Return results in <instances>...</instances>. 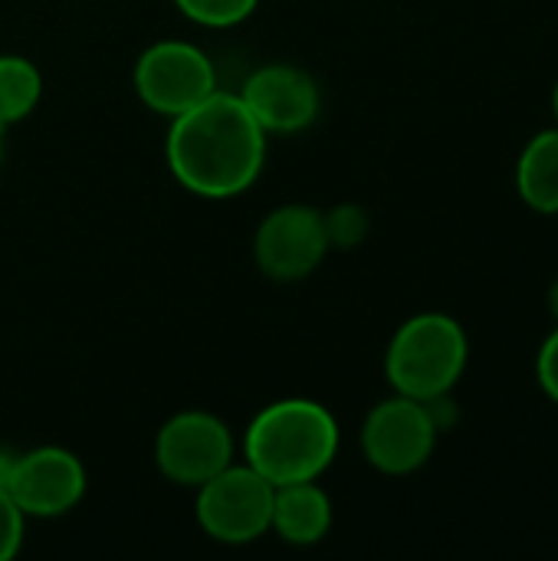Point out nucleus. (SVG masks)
<instances>
[{"mask_svg": "<svg viewBox=\"0 0 558 561\" xmlns=\"http://www.w3.org/2000/svg\"><path fill=\"white\" fill-rule=\"evenodd\" d=\"M437 434L441 427L424 401L395 394L368 411L362 424V454L378 473L408 477L434 457Z\"/></svg>", "mask_w": 558, "mask_h": 561, "instance_id": "nucleus-6", "label": "nucleus"}, {"mask_svg": "<svg viewBox=\"0 0 558 561\" xmlns=\"http://www.w3.org/2000/svg\"><path fill=\"white\" fill-rule=\"evenodd\" d=\"M43 95V76L36 62L16 53L0 56V128L7 131L10 125L23 122L33 115Z\"/></svg>", "mask_w": 558, "mask_h": 561, "instance_id": "nucleus-13", "label": "nucleus"}, {"mask_svg": "<svg viewBox=\"0 0 558 561\" xmlns=\"http://www.w3.org/2000/svg\"><path fill=\"white\" fill-rule=\"evenodd\" d=\"M470 362V339L447 312H418L398 325L385 352V378L395 394L414 401L447 398Z\"/></svg>", "mask_w": 558, "mask_h": 561, "instance_id": "nucleus-3", "label": "nucleus"}, {"mask_svg": "<svg viewBox=\"0 0 558 561\" xmlns=\"http://www.w3.org/2000/svg\"><path fill=\"white\" fill-rule=\"evenodd\" d=\"M174 3L191 23L207 26V30L237 26V23L250 20L253 10L260 7V0H174Z\"/></svg>", "mask_w": 558, "mask_h": 561, "instance_id": "nucleus-14", "label": "nucleus"}, {"mask_svg": "<svg viewBox=\"0 0 558 561\" xmlns=\"http://www.w3.org/2000/svg\"><path fill=\"white\" fill-rule=\"evenodd\" d=\"M276 486L250 463L224 467L197 486L194 513L204 536L224 546H250L270 533Z\"/></svg>", "mask_w": 558, "mask_h": 561, "instance_id": "nucleus-4", "label": "nucleus"}, {"mask_svg": "<svg viewBox=\"0 0 558 561\" xmlns=\"http://www.w3.org/2000/svg\"><path fill=\"white\" fill-rule=\"evenodd\" d=\"M266 135H296L319 118V82L293 62H266L253 69L237 92Z\"/></svg>", "mask_w": 558, "mask_h": 561, "instance_id": "nucleus-10", "label": "nucleus"}, {"mask_svg": "<svg viewBox=\"0 0 558 561\" xmlns=\"http://www.w3.org/2000/svg\"><path fill=\"white\" fill-rule=\"evenodd\" d=\"M553 115H556V125H558V79H556V89H553Z\"/></svg>", "mask_w": 558, "mask_h": 561, "instance_id": "nucleus-20", "label": "nucleus"}, {"mask_svg": "<svg viewBox=\"0 0 558 561\" xmlns=\"http://www.w3.org/2000/svg\"><path fill=\"white\" fill-rule=\"evenodd\" d=\"M237 457L234 431L210 411H181L155 437V467L174 486L197 490Z\"/></svg>", "mask_w": 558, "mask_h": 561, "instance_id": "nucleus-7", "label": "nucleus"}, {"mask_svg": "<svg viewBox=\"0 0 558 561\" xmlns=\"http://www.w3.org/2000/svg\"><path fill=\"white\" fill-rule=\"evenodd\" d=\"M329 250L326 214L309 204H283L270 210L253 233V260L260 273L276 283L312 276Z\"/></svg>", "mask_w": 558, "mask_h": 561, "instance_id": "nucleus-8", "label": "nucleus"}, {"mask_svg": "<svg viewBox=\"0 0 558 561\" xmlns=\"http://www.w3.org/2000/svg\"><path fill=\"white\" fill-rule=\"evenodd\" d=\"M329 529H332V500L319 486V480L276 486L270 533H276L286 546L309 549L319 546L329 536Z\"/></svg>", "mask_w": 558, "mask_h": 561, "instance_id": "nucleus-11", "label": "nucleus"}, {"mask_svg": "<svg viewBox=\"0 0 558 561\" xmlns=\"http://www.w3.org/2000/svg\"><path fill=\"white\" fill-rule=\"evenodd\" d=\"M23 533H26V516L16 510L7 490H0V561H10L23 549Z\"/></svg>", "mask_w": 558, "mask_h": 561, "instance_id": "nucleus-16", "label": "nucleus"}, {"mask_svg": "<svg viewBox=\"0 0 558 561\" xmlns=\"http://www.w3.org/2000/svg\"><path fill=\"white\" fill-rule=\"evenodd\" d=\"M86 486V467L66 447H33L16 454L7 480V493L26 519H56L72 513L82 503Z\"/></svg>", "mask_w": 558, "mask_h": 561, "instance_id": "nucleus-9", "label": "nucleus"}, {"mask_svg": "<svg viewBox=\"0 0 558 561\" xmlns=\"http://www.w3.org/2000/svg\"><path fill=\"white\" fill-rule=\"evenodd\" d=\"M516 191L536 214H558V125L533 135L520 151Z\"/></svg>", "mask_w": 558, "mask_h": 561, "instance_id": "nucleus-12", "label": "nucleus"}, {"mask_svg": "<svg viewBox=\"0 0 558 561\" xmlns=\"http://www.w3.org/2000/svg\"><path fill=\"white\" fill-rule=\"evenodd\" d=\"M13 463H16V454L0 447V490H7V480H10V473H13Z\"/></svg>", "mask_w": 558, "mask_h": 561, "instance_id": "nucleus-18", "label": "nucleus"}, {"mask_svg": "<svg viewBox=\"0 0 558 561\" xmlns=\"http://www.w3.org/2000/svg\"><path fill=\"white\" fill-rule=\"evenodd\" d=\"M339 454V421L309 398L266 404L243 434L247 463L273 486L319 480Z\"/></svg>", "mask_w": 558, "mask_h": 561, "instance_id": "nucleus-2", "label": "nucleus"}, {"mask_svg": "<svg viewBox=\"0 0 558 561\" xmlns=\"http://www.w3.org/2000/svg\"><path fill=\"white\" fill-rule=\"evenodd\" d=\"M266 131L237 92H210L171 118L164 154L174 181L204 201L247 194L266 168Z\"/></svg>", "mask_w": 558, "mask_h": 561, "instance_id": "nucleus-1", "label": "nucleus"}, {"mask_svg": "<svg viewBox=\"0 0 558 561\" xmlns=\"http://www.w3.org/2000/svg\"><path fill=\"white\" fill-rule=\"evenodd\" d=\"M132 79L138 99L164 118H174L217 92V69L210 56L187 39L151 43L138 56Z\"/></svg>", "mask_w": 558, "mask_h": 561, "instance_id": "nucleus-5", "label": "nucleus"}, {"mask_svg": "<svg viewBox=\"0 0 558 561\" xmlns=\"http://www.w3.org/2000/svg\"><path fill=\"white\" fill-rule=\"evenodd\" d=\"M536 381H539L543 394L558 404V325L546 335V342L536 355Z\"/></svg>", "mask_w": 558, "mask_h": 561, "instance_id": "nucleus-17", "label": "nucleus"}, {"mask_svg": "<svg viewBox=\"0 0 558 561\" xmlns=\"http://www.w3.org/2000/svg\"><path fill=\"white\" fill-rule=\"evenodd\" d=\"M549 312H553V319H556L558 325V279L553 283V289H549Z\"/></svg>", "mask_w": 558, "mask_h": 561, "instance_id": "nucleus-19", "label": "nucleus"}, {"mask_svg": "<svg viewBox=\"0 0 558 561\" xmlns=\"http://www.w3.org/2000/svg\"><path fill=\"white\" fill-rule=\"evenodd\" d=\"M326 233H329V247L352 250L368 237V214L355 204H342L326 214Z\"/></svg>", "mask_w": 558, "mask_h": 561, "instance_id": "nucleus-15", "label": "nucleus"}, {"mask_svg": "<svg viewBox=\"0 0 558 561\" xmlns=\"http://www.w3.org/2000/svg\"><path fill=\"white\" fill-rule=\"evenodd\" d=\"M0 161H3V128H0Z\"/></svg>", "mask_w": 558, "mask_h": 561, "instance_id": "nucleus-21", "label": "nucleus"}]
</instances>
